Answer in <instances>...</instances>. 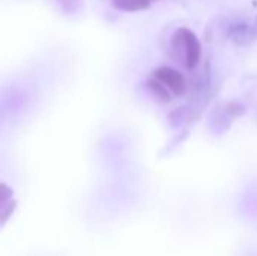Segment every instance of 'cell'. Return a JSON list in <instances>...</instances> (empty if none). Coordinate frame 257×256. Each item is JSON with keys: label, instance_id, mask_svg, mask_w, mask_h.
<instances>
[{"label": "cell", "instance_id": "cell-1", "mask_svg": "<svg viewBox=\"0 0 257 256\" xmlns=\"http://www.w3.org/2000/svg\"><path fill=\"white\" fill-rule=\"evenodd\" d=\"M173 48L181 53L184 65L188 69H193L199 65L200 56H202V45L199 42V38L187 27H181L173 35Z\"/></svg>", "mask_w": 257, "mask_h": 256}, {"label": "cell", "instance_id": "cell-2", "mask_svg": "<svg viewBox=\"0 0 257 256\" xmlns=\"http://www.w3.org/2000/svg\"><path fill=\"white\" fill-rule=\"evenodd\" d=\"M154 75H155L157 80H160V81H161L170 92H173L175 95L181 97V95L185 94V91H187V83H185L184 75H182L179 71H176V69H173V68H170V66H161V68H158V69L154 72Z\"/></svg>", "mask_w": 257, "mask_h": 256}, {"label": "cell", "instance_id": "cell-3", "mask_svg": "<svg viewBox=\"0 0 257 256\" xmlns=\"http://www.w3.org/2000/svg\"><path fill=\"white\" fill-rule=\"evenodd\" d=\"M154 2H158V0H113V5L119 11L137 12V11L148 9Z\"/></svg>", "mask_w": 257, "mask_h": 256}, {"label": "cell", "instance_id": "cell-4", "mask_svg": "<svg viewBox=\"0 0 257 256\" xmlns=\"http://www.w3.org/2000/svg\"><path fill=\"white\" fill-rule=\"evenodd\" d=\"M148 86H149V91L151 94L154 95V98L160 103H169L170 101V94H169V89L157 78L154 80H149L148 81Z\"/></svg>", "mask_w": 257, "mask_h": 256}, {"label": "cell", "instance_id": "cell-5", "mask_svg": "<svg viewBox=\"0 0 257 256\" xmlns=\"http://www.w3.org/2000/svg\"><path fill=\"white\" fill-rule=\"evenodd\" d=\"M15 207H17V202L15 201H9L3 208H0V225L6 223L9 220V217L15 211Z\"/></svg>", "mask_w": 257, "mask_h": 256}, {"label": "cell", "instance_id": "cell-6", "mask_svg": "<svg viewBox=\"0 0 257 256\" xmlns=\"http://www.w3.org/2000/svg\"><path fill=\"white\" fill-rule=\"evenodd\" d=\"M12 195H14L12 189L3 183H0V208H3L9 201H12Z\"/></svg>", "mask_w": 257, "mask_h": 256}, {"label": "cell", "instance_id": "cell-7", "mask_svg": "<svg viewBox=\"0 0 257 256\" xmlns=\"http://www.w3.org/2000/svg\"><path fill=\"white\" fill-rule=\"evenodd\" d=\"M256 23H257V21H256Z\"/></svg>", "mask_w": 257, "mask_h": 256}]
</instances>
